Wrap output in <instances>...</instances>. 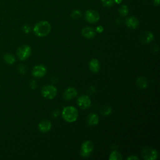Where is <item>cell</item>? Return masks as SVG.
Returning a JSON list of instances; mask_svg holds the SVG:
<instances>
[{
	"mask_svg": "<svg viewBox=\"0 0 160 160\" xmlns=\"http://www.w3.org/2000/svg\"><path fill=\"white\" fill-rule=\"evenodd\" d=\"M51 30L50 23L46 21H41L37 22L33 28V32L38 37H45L48 36Z\"/></svg>",
	"mask_w": 160,
	"mask_h": 160,
	"instance_id": "6da1fadb",
	"label": "cell"
},
{
	"mask_svg": "<svg viewBox=\"0 0 160 160\" xmlns=\"http://www.w3.org/2000/svg\"><path fill=\"white\" fill-rule=\"evenodd\" d=\"M62 117L66 122H73L78 118V111L74 106H66L62 111Z\"/></svg>",
	"mask_w": 160,
	"mask_h": 160,
	"instance_id": "7a4b0ae2",
	"label": "cell"
},
{
	"mask_svg": "<svg viewBox=\"0 0 160 160\" xmlns=\"http://www.w3.org/2000/svg\"><path fill=\"white\" fill-rule=\"evenodd\" d=\"M41 93L44 98L48 99H52L56 96L58 90L57 88L53 85H46L42 88Z\"/></svg>",
	"mask_w": 160,
	"mask_h": 160,
	"instance_id": "3957f363",
	"label": "cell"
},
{
	"mask_svg": "<svg viewBox=\"0 0 160 160\" xmlns=\"http://www.w3.org/2000/svg\"><path fill=\"white\" fill-rule=\"evenodd\" d=\"M141 154L142 158L146 160H155L157 159L159 156L158 151L155 149L149 147L142 148Z\"/></svg>",
	"mask_w": 160,
	"mask_h": 160,
	"instance_id": "277c9868",
	"label": "cell"
},
{
	"mask_svg": "<svg viewBox=\"0 0 160 160\" xmlns=\"http://www.w3.org/2000/svg\"><path fill=\"white\" fill-rule=\"evenodd\" d=\"M31 54V48L29 46L24 44L18 48L16 54L21 61H24L29 58Z\"/></svg>",
	"mask_w": 160,
	"mask_h": 160,
	"instance_id": "5b68a950",
	"label": "cell"
},
{
	"mask_svg": "<svg viewBox=\"0 0 160 160\" xmlns=\"http://www.w3.org/2000/svg\"><path fill=\"white\" fill-rule=\"evenodd\" d=\"M94 149V144L90 141H84L81 147L80 154L83 158L88 157Z\"/></svg>",
	"mask_w": 160,
	"mask_h": 160,
	"instance_id": "8992f818",
	"label": "cell"
},
{
	"mask_svg": "<svg viewBox=\"0 0 160 160\" xmlns=\"http://www.w3.org/2000/svg\"><path fill=\"white\" fill-rule=\"evenodd\" d=\"M85 19L89 23L93 24L97 22L100 19V15L97 11L88 9L85 12Z\"/></svg>",
	"mask_w": 160,
	"mask_h": 160,
	"instance_id": "52a82bcc",
	"label": "cell"
},
{
	"mask_svg": "<svg viewBox=\"0 0 160 160\" xmlns=\"http://www.w3.org/2000/svg\"><path fill=\"white\" fill-rule=\"evenodd\" d=\"M77 104L80 109H86L91 106V101L88 96L82 94L78 98Z\"/></svg>",
	"mask_w": 160,
	"mask_h": 160,
	"instance_id": "ba28073f",
	"label": "cell"
},
{
	"mask_svg": "<svg viewBox=\"0 0 160 160\" xmlns=\"http://www.w3.org/2000/svg\"><path fill=\"white\" fill-rule=\"evenodd\" d=\"M47 72L46 68L42 64H39L34 66L32 70V74L34 77L40 78L46 75Z\"/></svg>",
	"mask_w": 160,
	"mask_h": 160,
	"instance_id": "9c48e42d",
	"label": "cell"
},
{
	"mask_svg": "<svg viewBox=\"0 0 160 160\" xmlns=\"http://www.w3.org/2000/svg\"><path fill=\"white\" fill-rule=\"evenodd\" d=\"M78 95V91L75 88L69 87L65 89L63 92L62 96L64 100L70 101L75 98V97Z\"/></svg>",
	"mask_w": 160,
	"mask_h": 160,
	"instance_id": "30bf717a",
	"label": "cell"
},
{
	"mask_svg": "<svg viewBox=\"0 0 160 160\" xmlns=\"http://www.w3.org/2000/svg\"><path fill=\"white\" fill-rule=\"evenodd\" d=\"M125 24L128 28L131 29H136L138 28L139 22L138 18L131 16L126 19Z\"/></svg>",
	"mask_w": 160,
	"mask_h": 160,
	"instance_id": "8fae6325",
	"label": "cell"
},
{
	"mask_svg": "<svg viewBox=\"0 0 160 160\" xmlns=\"http://www.w3.org/2000/svg\"><path fill=\"white\" fill-rule=\"evenodd\" d=\"M52 127V124L50 121L48 119L42 120L38 124L39 130L42 132H49Z\"/></svg>",
	"mask_w": 160,
	"mask_h": 160,
	"instance_id": "7c38bea8",
	"label": "cell"
},
{
	"mask_svg": "<svg viewBox=\"0 0 160 160\" xmlns=\"http://www.w3.org/2000/svg\"><path fill=\"white\" fill-rule=\"evenodd\" d=\"M82 35L87 39H92L96 36V31L92 27H85L82 29Z\"/></svg>",
	"mask_w": 160,
	"mask_h": 160,
	"instance_id": "4fadbf2b",
	"label": "cell"
},
{
	"mask_svg": "<svg viewBox=\"0 0 160 160\" xmlns=\"http://www.w3.org/2000/svg\"><path fill=\"white\" fill-rule=\"evenodd\" d=\"M140 41L145 44L152 42L154 39V35L150 31H144L142 32L139 36Z\"/></svg>",
	"mask_w": 160,
	"mask_h": 160,
	"instance_id": "5bb4252c",
	"label": "cell"
},
{
	"mask_svg": "<svg viewBox=\"0 0 160 160\" xmlns=\"http://www.w3.org/2000/svg\"><path fill=\"white\" fill-rule=\"evenodd\" d=\"M99 116L94 112L90 113L86 119V122L87 124L89 126H94L97 125L99 123Z\"/></svg>",
	"mask_w": 160,
	"mask_h": 160,
	"instance_id": "9a60e30c",
	"label": "cell"
},
{
	"mask_svg": "<svg viewBox=\"0 0 160 160\" xmlns=\"http://www.w3.org/2000/svg\"><path fill=\"white\" fill-rule=\"evenodd\" d=\"M101 66L98 59L96 58L91 59L89 62V68L90 71L94 73H97L99 71Z\"/></svg>",
	"mask_w": 160,
	"mask_h": 160,
	"instance_id": "2e32d148",
	"label": "cell"
},
{
	"mask_svg": "<svg viewBox=\"0 0 160 160\" xmlns=\"http://www.w3.org/2000/svg\"><path fill=\"white\" fill-rule=\"evenodd\" d=\"M136 83L137 86L140 89H146L148 86V79L144 77H139L136 79Z\"/></svg>",
	"mask_w": 160,
	"mask_h": 160,
	"instance_id": "e0dca14e",
	"label": "cell"
},
{
	"mask_svg": "<svg viewBox=\"0 0 160 160\" xmlns=\"http://www.w3.org/2000/svg\"><path fill=\"white\" fill-rule=\"evenodd\" d=\"M4 60L6 63L8 64H12L16 61V58L11 53H7L4 55Z\"/></svg>",
	"mask_w": 160,
	"mask_h": 160,
	"instance_id": "ac0fdd59",
	"label": "cell"
},
{
	"mask_svg": "<svg viewBox=\"0 0 160 160\" xmlns=\"http://www.w3.org/2000/svg\"><path fill=\"white\" fill-rule=\"evenodd\" d=\"M109 160H122V156L120 152L114 150L112 151L109 157Z\"/></svg>",
	"mask_w": 160,
	"mask_h": 160,
	"instance_id": "d6986e66",
	"label": "cell"
},
{
	"mask_svg": "<svg viewBox=\"0 0 160 160\" xmlns=\"http://www.w3.org/2000/svg\"><path fill=\"white\" fill-rule=\"evenodd\" d=\"M118 12L121 16H126L129 13V8L127 5H122L118 9Z\"/></svg>",
	"mask_w": 160,
	"mask_h": 160,
	"instance_id": "ffe728a7",
	"label": "cell"
},
{
	"mask_svg": "<svg viewBox=\"0 0 160 160\" xmlns=\"http://www.w3.org/2000/svg\"><path fill=\"white\" fill-rule=\"evenodd\" d=\"M112 112V108L109 106H103L101 109V113L103 116H109Z\"/></svg>",
	"mask_w": 160,
	"mask_h": 160,
	"instance_id": "44dd1931",
	"label": "cell"
},
{
	"mask_svg": "<svg viewBox=\"0 0 160 160\" xmlns=\"http://www.w3.org/2000/svg\"><path fill=\"white\" fill-rule=\"evenodd\" d=\"M71 16L72 19H78L79 18H81L82 16V13L81 12L79 11V10H78V9H75L72 12H71Z\"/></svg>",
	"mask_w": 160,
	"mask_h": 160,
	"instance_id": "7402d4cb",
	"label": "cell"
},
{
	"mask_svg": "<svg viewBox=\"0 0 160 160\" xmlns=\"http://www.w3.org/2000/svg\"><path fill=\"white\" fill-rule=\"evenodd\" d=\"M102 5L105 8H110L113 6L114 1V0H101Z\"/></svg>",
	"mask_w": 160,
	"mask_h": 160,
	"instance_id": "603a6c76",
	"label": "cell"
},
{
	"mask_svg": "<svg viewBox=\"0 0 160 160\" xmlns=\"http://www.w3.org/2000/svg\"><path fill=\"white\" fill-rule=\"evenodd\" d=\"M18 69L21 74H25L27 71V68L24 64H20L18 67Z\"/></svg>",
	"mask_w": 160,
	"mask_h": 160,
	"instance_id": "cb8c5ba5",
	"label": "cell"
},
{
	"mask_svg": "<svg viewBox=\"0 0 160 160\" xmlns=\"http://www.w3.org/2000/svg\"><path fill=\"white\" fill-rule=\"evenodd\" d=\"M22 31L25 32V33H29L31 31V28L29 25L28 24H24L22 26Z\"/></svg>",
	"mask_w": 160,
	"mask_h": 160,
	"instance_id": "d4e9b609",
	"label": "cell"
},
{
	"mask_svg": "<svg viewBox=\"0 0 160 160\" xmlns=\"http://www.w3.org/2000/svg\"><path fill=\"white\" fill-rule=\"evenodd\" d=\"M30 87L31 88V89H34L37 88V82L36 81L34 80H32L31 82H30Z\"/></svg>",
	"mask_w": 160,
	"mask_h": 160,
	"instance_id": "484cf974",
	"label": "cell"
},
{
	"mask_svg": "<svg viewBox=\"0 0 160 160\" xmlns=\"http://www.w3.org/2000/svg\"><path fill=\"white\" fill-rule=\"evenodd\" d=\"M95 31H96V32H97L98 33H101L104 31V28L102 26H98L96 27Z\"/></svg>",
	"mask_w": 160,
	"mask_h": 160,
	"instance_id": "4316f807",
	"label": "cell"
},
{
	"mask_svg": "<svg viewBox=\"0 0 160 160\" xmlns=\"http://www.w3.org/2000/svg\"><path fill=\"white\" fill-rule=\"evenodd\" d=\"M127 160H138L139 158L135 155H131L126 158Z\"/></svg>",
	"mask_w": 160,
	"mask_h": 160,
	"instance_id": "83f0119b",
	"label": "cell"
},
{
	"mask_svg": "<svg viewBox=\"0 0 160 160\" xmlns=\"http://www.w3.org/2000/svg\"><path fill=\"white\" fill-rule=\"evenodd\" d=\"M152 2L155 6H158L160 4V0H152Z\"/></svg>",
	"mask_w": 160,
	"mask_h": 160,
	"instance_id": "f1b7e54d",
	"label": "cell"
},
{
	"mask_svg": "<svg viewBox=\"0 0 160 160\" xmlns=\"http://www.w3.org/2000/svg\"><path fill=\"white\" fill-rule=\"evenodd\" d=\"M59 114V112L58 109H56V110L54 111V112H53L52 115H54V117L56 118V117H58V116Z\"/></svg>",
	"mask_w": 160,
	"mask_h": 160,
	"instance_id": "f546056e",
	"label": "cell"
},
{
	"mask_svg": "<svg viewBox=\"0 0 160 160\" xmlns=\"http://www.w3.org/2000/svg\"><path fill=\"white\" fill-rule=\"evenodd\" d=\"M122 1V0H114V2H116V3H117V4H120V3H121Z\"/></svg>",
	"mask_w": 160,
	"mask_h": 160,
	"instance_id": "4dcf8cb0",
	"label": "cell"
}]
</instances>
